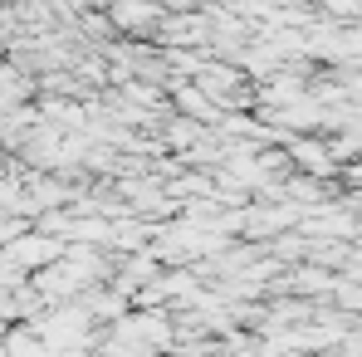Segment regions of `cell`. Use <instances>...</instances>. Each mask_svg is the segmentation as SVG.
Returning <instances> with one entry per match:
<instances>
[{
	"label": "cell",
	"mask_w": 362,
	"mask_h": 357,
	"mask_svg": "<svg viewBox=\"0 0 362 357\" xmlns=\"http://www.w3.org/2000/svg\"><path fill=\"white\" fill-rule=\"evenodd\" d=\"M10 259H25V269H35V264L54 259V240H40V235L15 240V245H10Z\"/></svg>",
	"instance_id": "cell-1"
}]
</instances>
